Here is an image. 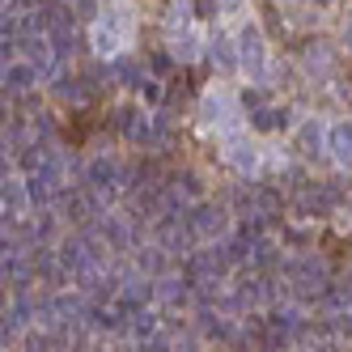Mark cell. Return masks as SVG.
Instances as JSON below:
<instances>
[{"label":"cell","instance_id":"6da1fadb","mask_svg":"<svg viewBox=\"0 0 352 352\" xmlns=\"http://www.w3.org/2000/svg\"><path fill=\"white\" fill-rule=\"evenodd\" d=\"M132 34H136V9L128 0H115L98 13V21H89V43L102 60H119L123 47H132Z\"/></svg>","mask_w":352,"mask_h":352},{"label":"cell","instance_id":"7a4b0ae2","mask_svg":"<svg viewBox=\"0 0 352 352\" xmlns=\"http://www.w3.org/2000/svg\"><path fill=\"white\" fill-rule=\"evenodd\" d=\"M238 115H242V102L230 89H221V85H212L204 94V102H199V123L212 128V132H221V136H234L238 132Z\"/></svg>","mask_w":352,"mask_h":352},{"label":"cell","instance_id":"3957f363","mask_svg":"<svg viewBox=\"0 0 352 352\" xmlns=\"http://www.w3.org/2000/svg\"><path fill=\"white\" fill-rule=\"evenodd\" d=\"M238 38V56H242V72L255 85H263V77H267V38H263V26L255 17H246L242 21V30L234 34Z\"/></svg>","mask_w":352,"mask_h":352},{"label":"cell","instance_id":"277c9868","mask_svg":"<svg viewBox=\"0 0 352 352\" xmlns=\"http://www.w3.org/2000/svg\"><path fill=\"white\" fill-rule=\"evenodd\" d=\"M230 208H225V204H212V199H199V204L191 208V230H195V238L199 242H221L225 234H230Z\"/></svg>","mask_w":352,"mask_h":352},{"label":"cell","instance_id":"5b68a950","mask_svg":"<svg viewBox=\"0 0 352 352\" xmlns=\"http://www.w3.org/2000/svg\"><path fill=\"white\" fill-rule=\"evenodd\" d=\"M225 157H230V166L238 170V174H250L255 179L259 174V166H263V148L250 140V136H225Z\"/></svg>","mask_w":352,"mask_h":352},{"label":"cell","instance_id":"8992f818","mask_svg":"<svg viewBox=\"0 0 352 352\" xmlns=\"http://www.w3.org/2000/svg\"><path fill=\"white\" fill-rule=\"evenodd\" d=\"M327 132H331V123H322V119H301L297 123V153L306 157V162H318V157H331L327 153Z\"/></svg>","mask_w":352,"mask_h":352},{"label":"cell","instance_id":"52a82bcc","mask_svg":"<svg viewBox=\"0 0 352 352\" xmlns=\"http://www.w3.org/2000/svg\"><path fill=\"white\" fill-rule=\"evenodd\" d=\"M0 199H5V225L21 221L30 208H34V195H30V183L17 179V174H5V187H0Z\"/></svg>","mask_w":352,"mask_h":352},{"label":"cell","instance_id":"ba28073f","mask_svg":"<svg viewBox=\"0 0 352 352\" xmlns=\"http://www.w3.org/2000/svg\"><path fill=\"white\" fill-rule=\"evenodd\" d=\"M170 56L179 60V64H195L199 56H204V47H208V38H204V30L199 26H179V30H170Z\"/></svg>","mask_w":352,"mask_h":352},{"label":"cell","instance_id":"9c48e42d","mask_svg":"<svg viewBox=\"0 0 352 352\" xmlns=\"http://www.w3.org/2000/svg\"><path fill=\"white\" fill-rule=\"evenodd\" d=\"M85 187H94V191H107V187H115L119 179H123V170H119V162L111 157V153H94L89 162H85Z\"/></svg>","mask_w":352,"mask_h":352},{"label":"cell","instance_id":"30bf717a","mask_svg":"<svg viewBox=\"0 0 352 352\" xmlns=\"http://www.w3.org/2000/svg\"><path fill=\"white\" fill-rule=\"evenodd\" d=\"M38 81H43V72H38L30 60H21V56H17V60H9V64H5V94H9V98L30 94Z\"/></svg>","mask_w":352,"mask_h":352},{"label":"cell","instance_id":"8fae6325","mask_svg":"<svg viewBox=\"0 0 352 352\" xmlns=\"http://www.w3.org/2000/svg\"><path fill=\"white\" fill-rule=\"evenodd\" d=\"M327 153L340 170L352 174V119H336L331 132H327Z\"/></svg>","mask_w":352,"mask_h":352},{"label":"cell","instance_id":"7c38bea8","mask_svg":"<svg viewBox=\"0 0 352 352\" xmlns=\"http://www.w3.org/2000/svg\"><path fill=\"white\" fill-rule=\"evenodd\" d=\"M208 60L225 72V77H234V72L242 68V56H238V38H230L225 30H217L212 38H208Z\"/></svg>","mask_w":352,"mask_h":352},{"label":"cell","instance_id":"4fadbf2b","mask_svg":"<svg viewBox=\"0 0 352 352\" xmlns=\"http://www.w3.org/2000/svg\"><path fill=\"white\" fill-rule=\"evenodd\" d=\"M250 128L255 132H289L293 111L289 107H259V111H250Z\"/></svg>","mask_w":352,"mask_h":352},{"label":"cell","instance_id":"5bb4252c","mask_svg":"<svg viewBox=\"0 0 352 352\" xmlns=\"http://www.w3.org/2000/svg\"><path fill=\"white\" fill-rule=\"evenodd\" d=\"M331 64H336L331 47H327V43H310V52H306V68H310V77H314L318 85H327V77H331Z\"/></svg>","mask_w":352,"mask_h":352},{"label":"cell","instance_id":"9a60e30c","mask_svg":"<svg viewBox=\"0 0 352 352\" xmlns=\"http://www.w3.org/2000/svg\"><path fill=\"white\" fill-rule=\"evenodd\" d=\"M111 68H115V77H119L123 85H128V89H136V94H140V85L148 81V77H144V68H140L136 60H128V56H119V60H111Z\"/></svg>","mask_w":352,"mask_h":352},{"label":"cell","instance_id":"2e32d148","mask_svg":"<svg viewBox=\"0 0 352 352\" xmlns=\"http://www.w3.org/2000/svg\"><path fill=\"white\" fill-rule=\"evenodd\" d=\"M136 267H140V276H148V280H162V267H166L162 246H144V250H136Z\"/></svg>","mask_w":352,"mask_h":352},{"label":"cell","instance_id":"e0dca14e","mask_svg":"<svg viewBox=\"0 0 352 352\" xmlns=\"http://www.w3.org/2000/svg\"><path fill=\"white\" fill-rule=\"evenodd\" d=\"M128 318H132V322H128V331L140 336V340L157 331V318H153V314H144V310H136V314H128Z\"/></svg>","mask_w":352,"mask_h":352},{"label":"cell","instance_id":"ac0fdd59","mask_svg":"<svg viewBox=\"0 0 352 352\" xmlns=\"http://www.w3.org/2000/svg\"><path fill=\"white\" fill-rule=\"evenodd\" d=\"M140 102H148V107L162 102V85H157V77H148V81L140 85Z\"/></svg>","mask_w":352,"mask_h":352},{"label":"cell","instance_id":"d6986e66","mask_svg":"<svg viewBox=\"0 0 352 352\" xmlns=\"http://www.w3.org/2000/svg\"><path fill=\"white\" fill-rule=\"evenodd\" d=\"M174 64H179V60H174V56H170V47H166V52H153V72H157V81L166 77V72H170Z\"/></svg>","mask_w":352,"mask_h":352},{"label":"cell","instance_id":"ffe728a7","mask_svg":"<svg viewBox=\"0 0 352 352\" xmlns=\"http://www.w3.org/2000/svg\"><path fill=\"white\" fill-rule=\"evenodd\" d=\"M217 5H221L225 13H242V9H246V0H217Z\"/></svg>","mask_w":352,"mask_h":352},{"label":"cell","instance_id":"44dd1931","mask_svg":"<svg viewBox=\"0 0 352 352\" xmlns=\"http://www.w3.org/2000/svg\"><path fill=\"white\" fill-rule=\"evenodd\" d=\"M144 352H170V340H162V336H157V340H148Z\"/></svg>","mask_w":352,"mask_h":352},{"label":"cell","instance_id":"7402d4cb","mask_svg":"<svg viewBox=\"0 0 352 352\" xmlns=\"http://www.w3.org/2000/svg\"><path fill=\"white\" fill-rule=\"evenodd\" d=\"M310 5H331V0H310Z\"/></svg>","mask_w":352,"mask_h":352}]
</instances>
